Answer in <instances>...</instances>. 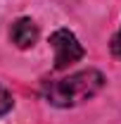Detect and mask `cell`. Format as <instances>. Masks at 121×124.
Wrapping results in <instances>:
<instances>
[{
    "instance_id": "cell-1",
    "label": "cell",
    "mask_w": 121,
    "mask_h": 124,
    "mask_svg": "<svg viewBox=\"0 0 121 124\" xmlns=\"http://www.w3.org/2000/svg\"><path fill=\"white\" fill-rule=\"evenodd\" d=\"M105 86V77L97 69H83L76 72L67 79H57V81H45L43 84V98L50 105L57 108H74L86 100L95 98Z\"/></svg>"
},
{
    "instance_id": "cell-2",
    "label": "cell",
    "mask_w": 121,
    "mask_h": 124,
    "mask_svg": "<svg viewBox=\"0 0 121 124\" xmlns=\"http://www.w3.org/2000/svg\"><path fill=\"white\" fill-rule=\"evenodd\" d=\"M50 46L55 50V69H67L86 55L83 46L69 29H57L50 36Z\"/></svg>"
},
{
    "instance_id": "cell-3",
    "label": "cell",
    "mask_w": 121,
    "mask_h": 124,
    "mask_svg": "<svg viewBox=\"0 0 121 124\" xmlns=\"http://www.w3.org/2000/svg\"><path fill=\"white\" fill-rule=\"evenodd\" d=\"M12 41L17 48H31L38 41V26L31 22L29 17H21L12 24Z\"/></svg>"
},
{
    "instance_id": "cell-4",
    "label": "cell",
    "mask_w": 121,
    "mask_h": 124,
    "mask_svg": "<svg viewBox=\"0 0 121 124\" xmlns=\"http://www.w3.org/2000/svg\"><path fill=\"white\" fill-rule=\"evenodd\" d=\"M14 105V100H12V95L7 93L5 86H0V115H5V112H10Z\"/></svg>"
},
{
    "instance_id": "cell-5",
    "label": "cell",
    "mask_w": 121,
    "mask_h": 124,
    "mask_svg": "<svg viewBox=\"0 0 121 124\" xmlns=\"http://www.w3.org/2000/svg\"><path fill=\"white\" fill-rule=\"evenodd\" d=\"M109 50H112V55H114L116 60H121V29L116 31V36L112 38V46H109Z\"/></svg>"
}]
</instances>
